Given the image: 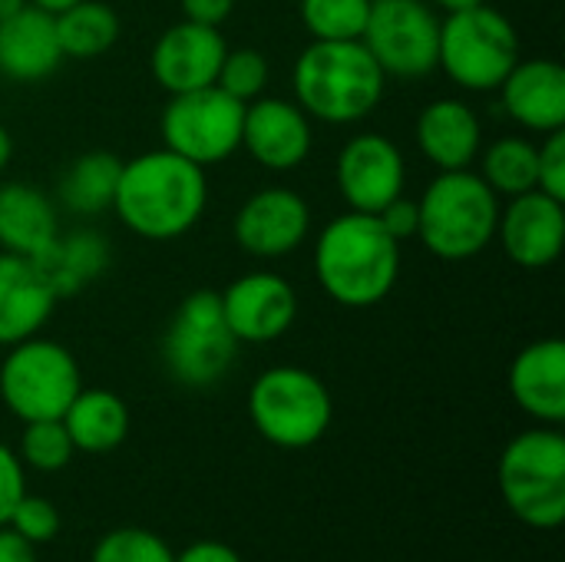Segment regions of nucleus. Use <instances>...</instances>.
I'll list each match as a JSON object with an SVG mask.
<instances>
[{
	"instance_id": "nucleus-28",
	"label": "nucleus",
	"mask_w": 565,
	"mask_h": 562,
	"mask_svg": "<svg viewBox=\"0 0 565 562\" xmlns=\"http://www.w3.org/2000/svg\"><path fill=\"white\" fill-rule=\"evenodd\" d=\"M480 176L483 182L497 192V195H523L536 189V176H540V162H536V142L523 139V136H503L497 142H490L487 149H480Z\"/></svg>"
},
{
	"instance_id": "nucleus-21",
	"label": "nucleus",
	"mask_w": 565,
	"mask_h": 562,
	"mask_svg": "<svg viewBox=\"0 0 565 562\" xmlns=\"http://www.w3.org/2000/svg\"><path fill=\"white\" fill-rule=\"evenodd\" d=\"M417 146L427 162L440 172L470 169L483 149V126L470 103L457 96H440L427 103L417 116Z\"/></svg>"
},
{
	"instance_id": "nucleus-4",
	"label": "nucleus",
	"mask_w": 565,
	"mask_h": 562,
	"mask_svg": "<svg viewBox=\"0 0 565 562\" xmlns=\"http://www.w3.org/2000/svg\"><path fill=\"white\" fill-rule=\"evenodd\" d=\"M500 195L473 169L430 179L417 199V238L444 262H467L497 238Z\"/></svg>"
},
{
	"instance_id": "nucleus-2",
	"label": "nucleus",
	"mask_w": 565,
	"mask_h": 562,
	"mask_svg": "<svg viewBox=\"0 0 565 562\" xmlns=\"http://www.w3.org/2000/svg\"><path fill=\"white\" fill-rule=\"evenodd\" d=\"M311 265L331 301L374 308L401 278V242L384 232L377 215L344 212L318 232Z\"/></svg>"
},
{
	"instance_id": "nucleus-35",
	"label": "nucleus",
	"mask_w": 565,
	"mask_h": 562,
	"mask_svg": "<svg viewBox=\"0 0 565 562\" xmlns=\"http://www.w3.org/2000/svg\"><path fill=\"white\" fill-rule=\"evenodd\" d=\"M23 494H26L23 460L0 441V527L10 523V513H13V507L20 503Z\"/></svg>"
},
{
	"instance_id": "nucleus-7",
	"label": "nucleus",
	"mask_w": 565,
	"mask_h": 562,
	"mask_svg": "<svg viewBox=\"0 0 565 562\" xmlns=\"http://www.w3.org/2000/svg\"><path fill=\"white\" fill-rule=\"evenodd\" d=\"M520 63V36L507 13L490 3L447 13L440 20L437 70H444L460 89L490 93L500 89L507 73Z\"/></svg>"
},
{
	"instance_id": "nucleus-38",
	"label": "nucleus",
	"mask_w": 565,
	"mask_h": 562,
	"mask_svg": "<svg viewBox=\"0 0 565 562\" xmlns=\"http://www.w3.org/2000/svg\"><path fill=\"white\" fill-rule=\"evenodd\" d=\"M175 562H242V556L228 543L199 540V543H189L182 553H175Z\"/></svg>"
},
{
	"instance_id": "nucleus-9",
	"label": "nucleus",
	"mask_w": 565,
	"mask_h": 562,
	"mask_svg": "<svg viewBox=\"0 0 565 562\" xmlns=\"http://www.w3.org/2000/svg\"><path fill=\"white\" fill-rule=\"evenodd\" d=\"M238 354V341L222 315L218 291L199 288L179 301L162 335V361L185 388L218 384Z\"/></svg>"
},
{
	"instance_id": "nucleus-31",
	"label": "nucleus",
	"mask_w": 565,
	"mask_h": 562,
	"mask_svg": "<svg viewBox=\"0 0 565 562\" xmlns=\"http://www.w3.org/2000/svg\"><path fill=\"white\" fill-rule=\"evenodd\" d=\"M89 562H175L169 543L142 527L109 530L89 553Z\"/></svg>"
},
{
	"instance_id": "nucleus-5",
	"label": "nucleus",
	"mask_w": 565,
	"mask_h": 562,
	"mask_svg": "<svg viewBox=\"0 0 565 562\" xmlns=\"http://www.w3.org/2000/svg\"><path fill=\"white\" fill-rule=\"evenodd\" d=\"M500 497L533 530H559L565 520V437L559 427L516 434L497 467Z\"/></svg>"
},
{
	"instance_id": "nucleus-36",
	"label": "nucleus",
	"mask_w": 565,
	"mask_h": 562,
	"mask_svg": "<svg viewBox=\"0 0 565 562\" xmlns=\"http://www.w3.org/2000/svg\"><path fill=\"white\" fill-rule=\"evenodd\" d=\"M377 222L384 225V232L394 238V242H407V238H417V199H407V195H397L394 202H387L381 212H377Z\"/></svg>"
},
{
	"instance_id": "nucleus-6",
	"label": "nucleus",
	"mask_w": 565,
	"mask_h": 562,
	"mask_svg": "<svg viewBox=\"0 0 565 562\" xmlns=\"http://www.w3.org/2000/svg\"><path fill=\"white\" fill-rule=\"evenodd\" d=\"M248 417L268 444L281 450H305L328 434L334 401L318 374L278 364L255 378L248 391Z\"/></svg>"
},
{
	"instance_id": "nucleus-42",
	"label": "nucleus",
	"mask_w": 565,
	"mask_h": 562,
	"mask_svg": "<svg viewBox=\"0 0 565 562\" xmlns=\"http://www.w3.org/2000/svg\"><path fill=\"white\" fill-rule=\"evenodd\" d=\"M33 7H40V10H46V13H60V10H66L70 3H76V0H30Z\"/></svg>"
},
{
	"instance_id": "nucleus-20",
	"label": "nucleus",
	"mask_w": 565,
	"mask_h": 562,
	"mask_svg": "<svg viewBox=\"0 0 565 562\" xmlns=\"http://www.w3.org/2000/svg\"><path fill=\"white\" fill-rule=\"evenodd\" d=\"M507 116L530 132L565 129V70L556 60H520L500 83Z\"/></svg>"
},
{
	"instance_id": "nucleus-37",
	"label": "nucleus",
	"mask_w": 565,
	"mask_h": 562,
	"mask_svg": "<svg viewBox=\"0 0 565 562\" xmlns=\"http://www.w3.org/2000/svg\"><path fill=\"white\" fill-rule=\"evenodd\" d=\"M179 7H182V17L185 20L209 23V26H222L232 17L235 0H179Z\"/></svg>"
},
{
	"instance_id": "nucleus-12",
	"label": "nucleus",
	"mask_w": 565,
	"mask_h": 562,
	"mask_svg": "<svg viewBox=\"0 0 565 562\" xmlns=\"http://www.w3.org/2000/svg\"><path fill=\"white\" fill-rule=\"evenodd\" d=\"M334 179L351 212L377 215L387 202L404 195L407 162L394 139L381 132H361L341 146Z\"/></svg>"
},
{
	"instance_id": "nucleus-18",
	"label": "nucleus",
	"mask_w": 565,
	"mask_h": 562,
	"mask_svg": "<svg viewBox=\"0 0 565 562\" xmlns=\"http://www.w3.org/2000/svg\"><path fill=\"white\" fill-rule=\"evenodd\" d=\"M56 301L53 285L33 258L0 252V348L40 335Z\"/></svg>"
},
{
	"instance_id": "nucleus-24",
	"label": "nucleus",
	"mask_w": 565,
	"mask_h": 562,
	"mask_svg": "<svg viewBox=\"0 0 565 562\" xmlns=\"http://www.w3.org/2000/svg\"><path fill=\"white\" fill-rule=\"evenodd\" d=\"M60 421L79 454H113L129 437V407L106 388H79Z\"/></svg>"
},
{
	"instance_id": "nucleus-11",
	"label": "nucleus",
	"mask_w": 565,
	"mask_h": 562,
	"mask_svg": "<svg viewBox=\"0 0 565 562\" xmlns=\"http://www.w3.org/2000/svg\"><path fill=\"white\" fill-rule=\"evenodd\" d=\"M361 43L384 76L420 79L437 70L440 17L427 0H371Z\"/></svg>"
},
{
	"instance_id": "nucleus-26",
	"label": "nucleus",
	"mask_w": 565,
	"mask_h": 562,
	"mask_svg": "<svg viewBox=\"0 0 565 562\" xmlns=\"http://www.w3.org/2000/svg\"><path fill=\"white\" fill-rule=\"evenodd\" d=\"M119 169H122V159L106 149H89V152L76 156L63 169L60 185H56L63 209L73 215H83V219L113 209Z\"/></svg>"
},
{
	"instance_id": "nucleus-43",
	"label": "nucleus",
	"mask_w": 565,
	"mask_h": 562,
	"mask_svg": "<svg viewBox=\"0 0 565 562\" xmlns=\"http://www.w3.org/2000/svg\"><path fill=\"white\" fill-rule=\"evenodd\" d=\"M30 0H0V20H7V17H13L17 10H23Z\"/></svg>"
},
{
	"instance_id": "nucleus-17",
	"label": "nucleus",
	"mask_w": 565,
	"mask_h": 562,
	"mask_svg": "<svg viewBox=\"0 0 565 562\" xmlns=\"http://www.w3.org/2000/svg\"><path fill=\"white\" fill-rule=\"evenodd\" d=\"M315 146L311 116L295 99L258 96L245 103L242 119V149L268 169V172H291L308 162Z\"/></svg>"
},
{
	"instance_id": "nucleus-39",
	"label": "nucleus",
	"mask_w": 565,
	"mask_h": 562,
	"mask_svg": "<svg viewBox=\"0 0 565 562\" xmlns=\"http://www.w3.org/2000/svg\"><path fill=\"white\" fill-rule=\"evenodd\" d=\"M0 562H36V547L10 527H0Z\"/></svg>"
},
{
	"instance_id": "nucleus-14",
	"label": "nucleus",
	"mask_w": 565,
	"mask_h": 562,
	"mask_svg": "<svg viewBox=\"0 0 565 562\" xmlns=\"http://www.w3.org/2000/svg\"><path fill=\"white\" fill-rule=\"evenodd\" d=\"M228 53V43L218 26L195 23V20H179L166 26L149 53V70L152 79L169 93H192L215 86L218 66Z\"/></svg>"
},
{
	"instance_id": "nucleus-19",
	"label": "nucleus",
	"mask_w": 565,
	"mask_h": 562,
	"mask_svg": "<svg viewBox=\"0 0 565 562\" xmlns=\"http://www.w3.org/2000/svg\"><path fill=\"white\" fill-rule=\"evenodd\" d=\"M510 394L536 424L559 427L565 421V344L563 338H540L526 344L510 364Z\"/></svg>"
},
{
	"instance_id": "nucleus-23",
	"label": "nucleus",
	"mask_w": 565,
	"mask_h": 562,
	"mask_svg": "<svg viewBox=\"0 0 565 562\" xmlns=\"http://www.w3.org/2000/svg\"><path fill=\"white\" fill-rule=\"evenodd\" d=\"M60 235V215L46 192L30 182L0 185V252L43 258Z\"/></svg>"
},
{
	"instance_id": "nucleus-33",
	"label": "nucleus",
	"mask_w": 565,
	"mask_h": 562,
	"mask_svg": "<svg viewBox=\"0 0 565 562\" xmlns=\"http://www.w3.org/2000/svg\"><path fill=\"white\" fill-rule=\"evenodd\" d=\"M7 527H10L13 533H20L26 543L43 547V543L56 540V533H60L63 520H60V510H56L50 500L23 494V497H20V503L13 507V513H10V523H7Z\"/></svg>"
},
{
	"instance_id": "nucleus-1",
	"label": "nucleus",
	"mask_w": 565,
	"mask_h": 562,
	"mask_svg": "<svg viewBox=\"0 0 565 562\" xmlns=\"http://www.w3.org/2000/svg\"><path fill=\"white\" fill-rule=\"evenodd\" d=\"M209 205L205 169L172 149H149L119 169L113 209L146 242H172L199 225Z\"/></svg>"
},
{
	"instance_id": "nucleus-29",
	"label": "nucleus",
	"mask_w": 565,
	"mask_h": 562,
	"mask_svg": "<svg viewBox=\"0 0 565 562\" xmlns=\"http://www.w3.org/2000/svg\"><path fill=\"white\" fill-rule=\"evenodd\" d=\"M371 0H298V17L311 40H361Z\"/></svg>"
},
{
	"instance_id": "nucleus-41",
	"label": "nucleus",
	"mask_w": 565,
	"mask_h": 562,
	"mask_svg": "<svg viewBox=\"0 0 565 562\" xmlns=\"http://www.w3.org/2000/svg\"><path fill=\"white\" fill-rule=\"evenodd\" d=\"M10 156H13V136H10V129L0 123V172L10 166Z\"/></svg>"
},
{
	"instance_id": "nucleus-3",
	"label": "nucleus",
	"mask_w": 565,
	"mask_h": 562,
	"mask_svg": "<svg viewBox=\"0 0 565 562\" xmlns=\"http://www.w3.org/2000/svg\"><path fill=\"white\" fill-rule=\"evenodd\" d=\"M387 76L361 40H311L295 60V103L321 123L367 119L384 99Z\"/></svg>"
},
{
	"instance_id": "nucleus-8",
	"label": "nucleus",
	"mask_w": 565,
	"mask_h": 562,
	"mask_svg": "<svg viewBox=\"0 0 565 562\" xmlns=\"http://www.w3.org/2000/svg\"><path fill=\"white\" fill-rule=\"evenodd\" d=\"M79 388V364L73 351L60 341L33 335L7 348V358L0 364V401L23 424L63 417Z\"/></svg>"
},
{
	"instance_id": "nucleus-40",
	"label": "nucleus",
	"mask_w": 565,
	"mask_h": 562,
	"mask_svg": "<svg viewBox=\"0 0 565 562\" xmlns=\"http://www.w3.org/2000/svg\"><path fill=\"white\" fill-rule=\"evenodd\" d=\"M480 3H487V0H434V7L444 10V13H460V10H470V7H480Z\"/></svg>"
},
{
	"instance_id": "nucleus-32",
	"label": "nucleus",
	"mask_w": 565,
	"mask_h": 562,
	"mask_svg": "<svg viewBox=\"0 0 565 562\" xmlns=\"http://www.w3.org/2000/svg\"><path fill=\"white\" fill-rule=\"evenodd\" d=\"M268 76H271V66H268L265 53L252 50V46H238V50L225 53L218 76H215V86L238 103H252L265 93Z\"/></svg>"
},
{
	"instance_id": "nucleus-30",
	"label": "nucleus",
	"mask_w": 565,
	"mask_h": 562,
	"mask_svg": "<svg viewBox=\"0 0 565 562\" xmlns=\"http://www.w3.org/2000/svg\"><path fill=\"white\" fill-rule=\"evenodd\" d=\"M73 441L63 427V421H30L23 424V437H20V460L40 474H56L73 460Z\"/></svg>"
},
{
	"instance_id": "nucleus-13",
	"label": "nucleus",
	"mask_w": 565,
	"mask_h": 562,
	"mask_svg": "<svg viewBox=\"0 0 565 562\" xmlns=\"http://www.w3.org/2000/svg\"><path fill=\"white\" fill-rule=\"evenodd\" d=\"M222 315L238 344L278 341L298 321V291L275 272H248L218 291Z\"/></svg>"
},
{
	"instance_id": "nucleus-25",
	"label": "nucleus",
	"mask_w": 565,
	"mask_h": 562,
	"mask_svg": "<svg viewBox=\"0 0 565 562\" xmlns=\"http://www.w3.org/2000/svg\"><path fill=\"white\" fill-rule=\"evenodd\" d=\"M109 258H113L109 242L99 232L76 229L66 235L60 232L56 242L46 248V255L36 258V265L53 285L56 298H73L109 268Z\"/></svg>"
},
{
	"instance_id": "nucleus-34",
	"label": "nucleus",
	"mask_w": 565,
	"mask_h": 562,
	"mask_svg": "<svg viewBox=\"0 0 565 562\" xmlns=\"http://www.w3.org/2000/svg\"><path fill=\"white\" fill-rule=\"evenodd\" d=\"M536 189L565 202V129L543 136V142L536 146Z\"/></svg>"
},
{
	"instance_id": "nucleus-22",
	"label": "nucleus",
	"mask_w": 565,
	"mask_h": 562,
	"mask_svg": "<svg viewBox=\"0 0 565 562\" xmlns=\"http://www.w3.org/2000/svg\"><path fill=\"white\" fill-rule=\"evenodd\" d=\"M63 50L56 40L53 13L26 3L0 20V73L13 83H40L56 73Z\"/></svg>"
},
{
	"instance_id": "nucleus-27",
	"label": "nucleus",
	"mask_w": 565,
	"mask_h": 562,
	"mask_svg": "<svg viewBox=\"0 0 565 562\" xmlns=\"http://www.w3.org/2000/svg\"><path fill=\"white\" fill-rule=\"evenodd\" d=\"M63 60H96L119 40V17L103 0H76L53 13Z\"/></svg>"
},
{
	"instance_id": "nucleus-16",
	"label": "nucleus",
	"mask_w": 565,
	"mask_h": 562,
	"mask_svg": "<svg viewBox=\"0 0 565 562\" xmlns=\"http://www.w3.org/2000/svg\"><path fill=\"white\" fill-rule=\"evenodd\" d=\"M497 238L513 265L526 272L550 268L563 255L565 202L540 189L513 195L507 205H500Z\"/></svg>"
},
{
	"instance_id": "nucleus-10",
	"label": "nucleus",
	"mask_w": 565,
	"mask_h": 562,
	"mask_svg": "<svg viewBox=\"0 0 565 562\" xmlns=\"http://www.w3.org/2000/svg\"><path fill=\"white\" fill-rule=\"evenodd\" d=\"M242 119L245 103L232 99L218 86H205L169 96L159 132L166 149L209 169L242 149Z\"/></svg>"
},
{
	"instance_id": "nucleus-15",
	"label": "nucleus",
	"mask_w": 565,
	"mask_h": 562,
	"mask_svg": "<svg viewBox=\"0 0 565 562\" xmlns=\"http://www.w3.org/2000/svg\"><path fill=\"white\" fill-rule=\"evenodd\" d=\"M311 232L308 202L285 185L258 189L242 202L232 222V235L242 252L255 258H281L291 255Z\"/></svg>"
}]
</instances>
